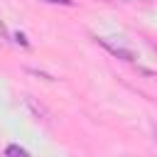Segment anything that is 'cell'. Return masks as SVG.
I'll use <instances>...</instances> for the list:
<instances>
[{
  "instance_id": "3957f363",
  "label": "cell",
  "mask_w": 157,
  "mask_h": 157,
  "mask_svg": "<svg viewBox=\"0 0 157 157\" xmlns=\"http://www.w3.org/2000/svg\"><path fill=\"white\" fill-rule=\"evenodd\" d=\"M47 2H56V5H71V0H47Z\"/></svg>"
},
{
  "instance_id": "6da1fadb",
  "label": "cell",
  "mask_w": 157,
  "mask_h": 157,
  "mask_svg": "<svg viewBox=\"0 0 157 157\" xmlns=\"http://www.w3.org/2000/svg\"><path fill=\"white\" fill-rule=\"evenodd\" d=\"M98 42H101V44H103V47H105V49H108V52H113V54H115V56H123V59H125V61H132V59H135V56H132V54H130V52H125V49H118V47H113V44H108V42H105V39H98Z\"/></svg>"
},
{
  "instance_id": "7a4b0ae2",
  "label": "cell",
  "mask_w": 157,
  "mask_h": 157,
  "mask_svg": "<svg viewBox=\"0 0 157 157\" xmlns=\"http://www.w3.org/2000/svg\"><path fill=\"white\" fill-rule=\"evenodd\" d=\"M5 157H29V152L22 150L20 145H7L5 147Z\"/></svg>"
}]
</instances>
